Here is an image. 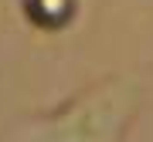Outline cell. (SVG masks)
<instances>
[{
  "instance_id": "2",
  "label": "cell",
  "mask_w": 153,
  "mask_h": 142,
  "mask_svg": "<svg viewBox=\"0 0 153 142\" xmlns=\"http://www.w3.org/2000/svg\"><path fill=\"white\" fill-rule=\"evenodd\" d=\"M21 10L31 20V27L44 34H61L75 27V20L85 10V0H21Z\"/></svg>"
},
{
  "instance_id": "1",
  "label": "cell",
  "mask_w": 153,
  "mask_h": 142,
  "mask_svg": "<svg viewBox=\"0 0 153 142\" xmlns=\"http://www.w3.org/2000/svg\"><path fill=\"white\" fill-rule=\"evenodd\" d=\"M143 105L136 75H105L71 91L65 102L21 119L7 142H123Z\"/></svg>"
}]
</instances>
